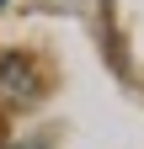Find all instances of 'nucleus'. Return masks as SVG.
Wrapping results in <instances>:
<instances>
[{
	"label": "nucleus",
	"mask_w": 144,
	"mask_h": 149,
	"mask_svg": "<svg viewBox=\"0 0 144 149\" xmlns=\"http://www.w3.org/2000/svg\"><path fill=\"white\" fill-rule=\"evenodd\" d=\"M0 6H6V0H0Z\"/></svg>",
	"instance_id": "f257e3e1"
}]
</instances>
